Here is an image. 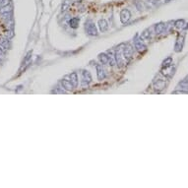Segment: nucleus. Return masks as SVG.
Instances as JSON below:
<instances>
[{"label": "nucleus", "mask_w": 188, "mask_h": 188, "mask_svg": "<svg viewBox=\"0 0 188 188\" xmlns=\"http://www.w3.org/2000/svg\"><path fill=\"white\" fill-rule=\"evenodd\" d=\"M130 17H131V14L129 12V10H127V9H123L121 11V13H120V20H121L122 23L128 22L129 19H130Z\"/></svg>", "instance_id": "nucleus-1"}, {"label": "nucleus", "mask_w": 188, "mask_h": 188, "mask_svg": "<svg viewBox=\"0 0 188 188\" xmlns=\"http://www.w3.org/2000/svg\"><path fill=\"white\" fill-rule=\"evenodd\" d=\"M86 31H87V33H88L89 35H92V36L97 35V29H96V27H95V25L93 23L89 24V25L86 24Z\"/></svg>", "instance_id": "nucleus-2"}, {"label": "nucleus", "mask_w": 188, "mask_h": 188, "mask_svg": "<svg viewBox=\"0 0 188 188\" xmlns=\"http://www.w3.org/2000/svg\"><path fill=\"white\" fill-rule=\"evenodd\" d=\"M91 75H90V73L89 72H87V71H83V86H85L86 85V83H87V85L91 82Z\"/></svg>", "instance_id": "nucleus-3"}, {"label": "nucleus", "mask_w": 188, "mask_h": 188, "mask_svg": "<svg viewBox=\"0 0 188 188\" xmlns=\"http://www.w3.org/2000/svg\"><path fill=\"white\" fill-rule=\"evenodd\" d=\"M97 70H98V77H99L100 80H103L105 78V70L103 69V66L97 65Z\"/></svg>", "instance_id": "nucleus-4"}, {"label": "nucleus", "mask_w": 188, "mask_h": 188, "mask_svg": "<svg viewBox=\"0 0 188 188\" xmlns=\"http://www.w3.org/2000/svg\"><path fill=\"white\" fill-rule=\"evenodd\" d=\"M132 53H133V48L130 46H127L125 47V49H124V57L126 58V59H129V58L132 56Z\"/></svg>", "instance_id": "nucleus-5"}, {"label": "nucleus", "mask_w": 188, "mask_h": 188, "mask_svg": "<svg viewBox=\"0 0 188 188\" xmlns=\"http://www.w3.org/2000/svg\"><path fill=\"white\" fill-rule=\"evenodd\" d=\"M99 26H100V29L102 32H105L106 30H108V23L105 22V20H100L99 22Z\"/></svg>", "instance_id": "nucleus-6"}, {"label": "nucleus", "mask_w": 188, "mask_h": 188, "mask_svg": "<svg viewBox=\"0 0 188 188\" xmlns=\"http://www.w3.org/2000/svg\"><path fill=\"white\" fill-rule=\"evenodd\" d=\"M62 86H63V88L66 90H72V88H73L71 81H68V80H62Z\"/></svg>", "instance_id": "nucleus-7"}, {"label": "nucleus", "mask_w": 188, "mask_h": 188, "mask_svg": "<svg viewBox=\"0 0 188 188\" xmlns=\"http://www.w3.org/2000/svg\"><path fill=\"white\" fill-rule=\"evenodd\" d=\"M70 77H71V83H72V85L74 86V87H76L77 86V84H78V78H77V74L76 73H72L71 75H70Z\"/></svg>", "instance_id": "nucleus-8"}, {"label": "nucleus", "mask_w": 188, "mask_h": 188, "mask_svg": "<svg viewBox=\"0 0 188 188\" xmlns=\"http://www.w3.org/2000/svg\"><path fill=\"white\" fill-rule=\"evenodd\" d=\"M100 60L102 61L103 64H106L109 62V56L105 54H100Z\"/></svg>", "instance_id": "nucleus-9"}, {"label": "nucleus", "mask_w": 188, "mask_h": 188, "mask_svg": "<svg viewBox=\"0 0 188 188\" xmlns=\"http://www.w3.org/2000/svg\"><path fill=\"white\" fill-rule=\"evenodd\" d=\"M78 23H79V19H77V18H73V19H71V21H70V25H71V27H73V28H76Z\"/></svg>", "instance_id": "nucleus-10"}, {"label": "nucleus", "mask_w": 188, "mask_h": 188, "mask_svg": "<svg viewBox=\"0 0 188 188\" xmlns=\"http://www.w3.org/2000/svg\"><path fill=\"white\" fill-rule=\"evenodd\" d=\"M2 2H3V0H0V4H1V3H2Z\"/></svg>", "instance_id": "nucleus-11"}]
</instances>
